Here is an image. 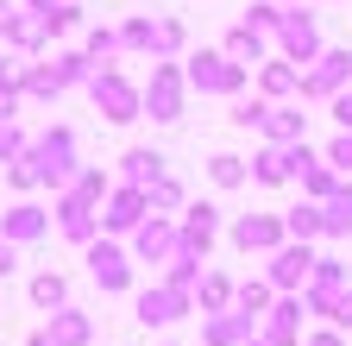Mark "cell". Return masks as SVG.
Returning <instances> with one entry per match:
<instances>
[{
	"mask_svg": "<svg viewBox=\"0 0 352 346\" xmlns=\"http://www.w3.org/2000/svg\"><path fill=\"white\" fill-rule=\"evenodd\" d=\"M120 45H126V51H151V19H145V13L126 19V25H120Z\"/></svg>",
	"mask_w": 352,
	"mask_h": 346,
	"instance_id": "cell-40",
	"label": "cell"
},
{
	"mask_svg": "<svg viewBox=\"0 0 352 346\" xmlns=\"http://www.w3.org/2000/svg\"><path fill=\"white\" fill-rule=\"evenodd\" d=\"M25 145H32V139L19 133V120H13V126H0V170H7V164H13V158H19Z\"/></svg>",
	"mask_w": 352,
	"mask_h": 346,
	"instance_id": "cell-44",
	"label": "cell"
},
{
	"mask_svg": "<svg viewBox=\"0 0 352 346\" xmlns=\"http://www.w3.org/2000/svg\"><path fill=\"white\" fill-rule=\"evenodd\" d=\"M44 233H51V208H44V202H13L7 214H0V239H13V246H38Z\"/></svg>",
	"mask_w": 352,
	"mask_h": 346,
	"instance_id": "cell-17",
	"label": "cell"
},
{
	"mask_svg": "<svg viewBox=\"0 0 352 346\" xmlns=\"http://www.w3.org/2000/svg\"><path fill=\"white\" fill-rule=\"evenodd\" d=\"M201 271H208V258H195V252H183V246H176V258L164 265V283H170V290H189V296H195Z\"/></svg>",
	"mask_w": 352,
	"mask_h": 346,
	"instance_id": "cell-35",
	"label": "cell"
},
{
	"mask_svg": "<svg viewBox=\"0 0 352 346\" xmlns=\"http://www.w3.org/2000/svg\"><path fill=\"white\" fill-rule=\"evenodd\" d=\"M277 7H283V0H277Z\"/></svg>",
	"mask_w": 352,
	"mask_h": 346,
	"instance_id": "cell-54",
	"label": "cell"
},
{
	"mask_svg": "<svg viewBox=\"0 0 352 346\" xmlns=\"http://www.w3.org/2000/svg\"><path fill=\"white\" fill-rule=\"evenodd\" d=\"M76 7H82V0H76Z\"/></svg>",
	"mask_w": 352,
	"mask_h": 346,
	"instance_id": "cell-55",
	"label": "cell"
},
{
	"mask_svg": "<svg viewBox=\"0 0 352 346\" xmlns=\"http://www.w3.org/2000/svg\"><path fill=\"white\" fill-rule=\"evenodd\" d=\"M302 346H346L340 327H315V334H302Z\"/></svg>",
	"mask_w": 352,
	"mask_h": 346,
	"instance_id": "cell-48",
	"label": "cell"
},
{
	"mask_svg": "<svg viewBox=\"0 0 352 346\" xmlns=\"http://www.w3.org/2000/svg\"><path fill=\"white\" fill-rule=\"evenodd\" d=\"M346 290H352L346 258L321 252V258H315V277H308V290H302V309H308V315H321V321H333V309H340V296H346Z\"/></svg>",
	"mask_w": 352,
	"mask_h": 346,
	"instance_id": "cell-8",
	"label": "cell"
},
{
	"mask_svg": "<svg viewBox=\"0 0 352 346\" xmlns=\"http://www.w3.org/2000/svg\"><path fill=\"white\" fill-rule=\"evenodd\" d=\"M227 120L239 126V133H252V126L264 120V95H258V101H233V113H227Z\"/></svg>",
	"mask_w": 352,
	"mask_h": 346,
	"instance_id": "cell-45",
	"label": "cell"
},
{
	"mask_svg": "<svg viewBox=\"0 0 352 346\" xmlns=\"http://www.w3.org/2000/svg\"><path fill=\"white\" fill-rule=\"evenodd\" d=\"M327 113L340 120V133H352V89H340V95L327 101Z\"/></svg>",
	"mask_w": 352,
	"mask_h": 346,
	"instance_id": "cell-46",
	"label": "cell"
},
{
	"mask_svg": "<svg viewBox=\"0 0 352 346\" xmlns=\"http://www.w3.org/2000/svg\"><path fill=\"white\" fill-rule=\"evenodd\" d=\"M220 51H227L239 69H252V63L271 57V32H258V25H245V19H239V25L227 32V45H220Z\"/></svg>",
	"mask_w": 352,
	"mask_h": 346,
	"instance_id": "cell-24",
	"label": "cell"
},
{
	"mask_svg": "<svg viewBox=\"0 0 352 346\" xmlns=\"http://www.w3.org/2000/svg\"><path fill=\"white\" fill-rule=\"evenodd\" d=\"M183 45H189L183 19H151V57H176Z\"/></svg>",
	"mask_w": 352,
	"mask_h": 346,
	"instance_id": "cell-37",
	"label": "cell"
},
{
	"mask_svg": "<svg viewBox=\"0 0 352 346\" xmlns=\"http://www.w3.org/2000/svg\"><path fill=\"white\" fill-rule=\"evenodd\" d=\"M327 327H340V334H352V290L340 296V309H333V321H327Z\"/></svg>",
	"mask_w": 352,
	"mask_h": 346,
	"instance_id": "cell-50",
	"label": "cell"
},
{
	"mask_svg": "<svg viewBox=\"0 0 352 346\" xmlns=\"http://www.w3.org/2000/svg\"><path fill=\"white\" fill-rule=\"evenodd\" d=\"M340 89H352V51H321L302 69V101H333Z\"/></svg>",
	"mask_w": 352,
	"mask_h": 346,
	"instance_id": "cell-12",
	"label": "cell"
},
{
	"mask_svg": "<svg viewBox=\"0 0 352 346\" xmlns=\"http://www.w3.org/2000/svg\"><path fill=\"white\" fill-rule=\"evenodd\" d=\"M82 265H88V277H95L101 290H132V252L120 239H107V233L82 246Z\"/></svg>",
	"mask_w": 352,
	"mask_h": 346,
	"instance_id": "cell-10",
	"label": "cell"
},
{
	"mask_svg": "<svg viewBox=\"0 0 352 346\" xmlns=\"http://www.w3.org/2000/svg\"><path fill=\"white\" fill-rule=\"evenodd\" d=\"M258 95H264V101H296V95H302V69L283 63V57H264V63H258Z\"/></svg>",
	"mask_w": 352,
	"mask_h": 346,
	"instance_id": "cell-21",
	"label": "cell"
},
{
	"mask_svg": "<svg viewBox=\"0 0 352 346\" xmlns=\"http://www.w3.org/2000/svg\"><path fill=\"white\" fill-rule=\"evenodd\" d=\"M271 302H277V290L264 283V277L233 283V309H239V315H252V321H264V315H271Z\"/></svg>",
	"mask_w": 352,
	"mask_h": 346,
	"instance_id": "cell-31",
	"label": "cell"
},
{
	"mask_svg": "<svg viewBox=\"0 0 352 346\" xmlns=\"http://www.w3.org/2000/svg\"><path fill=\"white\" fill-rule=\"evenodd\" d=\"M321 239H352V177H340V189L321 202Z\"/></svg>",
	"mask_w": 352,
	"mask_h": 346,
	"instance_id": "cell-25",
	"label": "cell"
},
{
	"mask_svg": "<svg viewBox=\"0 0 352 346\" xmlns=\"http://www.w3.org/2000/svg\"><path fill=\"white\" fill-rule=\"evenodd\" d=\"M208 183H214V189H245V183H252V164H245L239 151H214V158H208Z\"/></svg>",
	"mask_w": 352,
	"mask_h": 346,
	"instance_id": "cell-27",
	"label": "cell"
},
{
	"mask_svg": "<svg viewBox=\"0 0 352 346\" xmlns=\"http://www.w3.org/2000/svg\"><path fill=\"white\" fill-rule=\"evenodd\" d=\"M32 309H44V315L69 309V277H63V271H38V277H32Z\"/></svg>",
	"mask_w": 352,
	"mask_h": 346,
	"instance_id": "cell-28",
	"label": "cell"
},
{
	"mask_svg": "<svg viewBox=\"0 0 352 346\" xmlns=\"http://www.w3.org/2000/svg\"><path fill=\"white\" fill-rule=\"evenodd\" d=\"M51 69H57L63 89H88V82H95V57H88V51H57Z\"/></svg>",
	"mask_w": 352,
	"mask_h": 346,
	"instance_id": "cell-33",
	"label": "cell"
},
{
	"mask_svg": "<svg viewBox=\"0 0 352 346\" xmlns=\"http://www.w3.org/2000/svg\"><path fill=\"white\" fill-rule=\"evenodd\" d=\"M321 158H327V164L340 170V177H352V133H333V145H327Z\"/></svg>",
	"mask_w": 352,
	"mask_h": 346,
	"instance_id": "cell-43",
	"label": "cell"
},
{
	"mask_svg": "<svg viewBox=\"0 0 352 346\" xmlns=\"http://www.w3.org/2000/svg\"><path fill=\"white\" fill-rule=\"evenodd\" d=\"M283 233L302 239V246H315V239H321V202H296V208H283Z\"/></svg>",
	"mask_w": 352,
	"mask_h": 346,
	"instance_id": "cell-32",
	"label": "cell"
},
{
	"mask_svg": "<svg viewBox=\"0 0 352 346\" xmlns=\"http://www.w3.org/2000/svg\"><path fill=\"white\" fill-rule=\"evenodd\" d=\"M258 327H264V321H252V315H239V309L208 315V321H201V346H245Z\"/></svg>",
	"mask_w": 352,
	"mask_h": 346,
	"instance_id": "cell-22",
	"label": "cell"
},
{
	"mask_svg": "<svg viewBox=\"0 0 352 346\" xmlns=\"http://www.w3.org/2000/svg\"><path fill=\"white\" fill-rule=\"evenodd\" d=\"M277 51H283V63H296V69H308L327 45H321V25H315V13H302V7H283V19H277Z\"/></svg>",
	"mask_w": 352,
	"mask_h": 346,
	"instance_id": "cell-6",
	"label": "cell"
},
{
	"mask_svg": "<svg viewBox=\"0 0 352 346\" xmlns=\"http://www.w3.org/2000/svg\"><path fill=\"white\" fill-rule=\"evenodd\" d=\"M126 252H132V265H170L176 258V214H145L132 227Z\"/></svg>",
	"mask_w": 352,
	"mask_h": 346,
	"instance_id": "cell-9",
	"label": "cell"
},
{
	"mask_svg": "<svg viewBox=\"0 0 352 346\" xmlns=\"http://www.w3.org/2000/svg\"><path fill=\"white\" fill-rule=\"evenodd\" d=\"M145 214H151V195H145V189L113 183V195L101 202V233H107V239H132V227H139Z\"/></svg>",
	"mask_w": 352,
	"mask_h": 346,
	"instance_id": "cell-13",
	"label": "cell"
},
{
	"mask_svg": "<svg viewBox=\"0 0 352 346\" xmlns=\"http://www.w3.org/2000/svg\"><path fill=\"white\" fill-rule=\"evenodd\" d=\"M44 25H51V38H63V32H76V25H82V7H76V0H63L57 13H44Z\"/></svg>",
	"mask_w": 352,
	"mask_h": 346,
	"instance_id": "cell-42",
	"label": "cell"
},
{
	"mask_svg": "<svg viewBox=\"0 0 352 346\" xmlns=\"http://www.w3.org/2000/svg\"><path fill=\"white\" fill-rule=\"evenodd\" d=\"M302 315H308V309H302V296H277L258 334L271 340V346H302Z\"/></svg>",
	"mask_w": 352,
	"mask_h": 346,
	"instance_id": "cell-19",
	"label": "cell"
},
{
	"mask_svg": "<svg viewBox=\"0 0 352 346\" xmlns=\"http://www.w3.org/2000/svg\"><path fill=\"white\" fill-rule=\"evenodd\" d=\"M32 164H38V183L51 189V195H63L69 183H76V170H82V158H76V126H44V133L32 139Z\"/></svg>",
	"mask_w": 352,
	"mask_h": 346,
	"instance_id": "cell-1",
	"label": "cell"
},
{
	"mask_svg": "<svg viewBox=\"0 0 352 346\" xmlns=\"http://www.w3.org/2000/svg\"><path fill=\"white\" fill-rule=\"evenodd\" d=\"M277 19H283L277 0H252V7H245V25H258V32H277Z\"/></svg>",
	"mask_w": 352,
	"mask_h": 346,
	"instance_id": "cell-41",
	"label": "cell"
},
{
	"mask_svg": "<svg viewBox=\"0 0 352 346\" xmlns=\"http://www.w3.org/2000/svg\"><path fill=\"white\" fill-rule=\"evenodd\" d=\"M195 309H201V315H227V309H233V277L201 271V283H195Z\"/></svg>",
	"mask_w": 352,
	"mask_h": 346,
	"instance_id": "cell-30",
	"label": "cell"
},
{
	"mask_svg": "<svg viewBox=\"0 0 352 346\" xmlns=\"http://www.w3.org/2000/svg\"><path fill=\"white\" fill-rule=\"evenodd\" d=\"M145 195H151V214H183V208H189V195H183V183H176V177H157Z\"/></svg>",
	"mask_w": 352,
	"mask_h": 346,
	"instance_id": "cell-38",
	"label": "cell"
},
{
	"mask_svg": "<svg viewBox=\"0 0 352 346\" xmlns=\"http://www.w3.org/2000/svg\"><path fill=\"white\" fill-rule=\"evenodd\" d=\"M164 164H170L164 151H151V145H132V151L120 158V177H113V183H132V189H151L157 177H170Z\"/></svg>",
	"mask_w": 352,
	"mask_h": 346,
	"instance_id": "cell-20",
	"label": "cell"
},
{
	"mask_svg": "<svg viewBox=\"0 0 352 346\" xmlns=\"http://www.w3.org/2000/svg\"><path fill=\"white\" fill-rule=\"evenodd\" d=\"M227 239H233L245 258H271V252H277L289 233H283V214H233Z\"/></svg>",
	"mask_w": 352,
	"mask_h": 346,
	"instance_id": "cell-11",
	"label": "cell"
},
{
	"mask_svg": "<svg viewBox=\"0 0 352 346\" xmlns=\"http://www.w3.org/2000/svg\"><path fill=\"white\" fill-rule=\"evenodd\" d=\"M245 164H252V183H264V189L296 183V170H289V145H258Z\"/></svg>",
	"mask_w": 352,
	"mask_h": 346,
	"instance_id": "cell-23",
	"label": "cell"
},
{
	"mask_svg": "<svg viewBox=\"0 0 352 346\" xmlns=\"http://www.w3.org/2000/svg\"><path fill=\"white\" fill-rule=\"evenodd\" d=\"M51 227H57L69 246H88V239H101V214L63 189V195H51Z\"/></svg>",
	"mask_w": 352,
	"mask_h": 346,
	"instance_id": "cell-16",
	"label": "cell"
},
{
	"mask_svg": "<svg viewBox=\"0 0 352 346\" xmlns=\"http://www.w3.org/2000/svg\"><path fill=\"white\" fill-rule=\"evenodd\" d=\"M13 271H19V246H13V239H0V283H7Z\"/></svg>",
	"mask_w": 352,
	"mask_h": 346,
	"instance_id": "cell-49",
	"label": "cell"
},
{
	"mask_svg": "<svg viewBox=\"0 0 352 346\" xmlns=\"http://www.w3.org/2000/svg\"><path fill=\"white\" fill-rule=\"evenodd\" d=\"M88 101H95V113L107 126H132V120H145V89L132 76L120 69H95V82H88Z\"/></svg>",
	"mask_w": 352,
	"mask_h": 346,
	"instance_id": "cell-2",
	"label": "cell"
},
{
	"mask_svg": "<svg viewBox=\"0 0 352 346\" xmlns=\"http://www.w3.org/2000/svg\"><path fill=\"white\" fill-rule=\"evenodd\" d=\"M258 133H264V145H302V139H308V113H302V101H264Z\"/></svg>",
	"mask_w": 352,
	"mask_h": 346,
	"instance_id": "cell-18",
	"label": "cell"
},
{
	"mask_svg": "<svg viewBox=\"0 0 352 346\" xmlns=\"http://www.w3.org/2000/svg\"><path fill=\"white\" fill-rule=\"evenodd\" d=\"M183 76L195 95H239L252 69H239L227 51H195V57H183Z\"/></svg>",
	"mask_w": 352,
	"mask_h": 346,
	"instance_id": "cell-5",
	"label": "cell"
},
{
	"mask_svg": "<svg viewBox=\"0 0 352 346\" xmlns=\"http://www.w3.org/2000/svg\"><path fill=\"white\" fill-rule=\"evenodd\" d=\"M25 7H32V13H57L63 0H25Z\"/></svg>",
	"mask_w": 352,
	"mask_h": 346,
	"instance_id": "cell-52",
	"label": "cell"
},
{
	"mask_svg": "<svg viewBox=\"0 0 352 346\" xmlns=\"http://www.w3.org/2000/svg\"><path fill=\"white\" fill-rule=\"evenodd\" d=\"M245 346H271V340H264V334H252V340H245Z\"/></svg>",
	"mask_w": 352,
	"mask_h": 346,
	"instance_id": "cell-53",
	"label": "cell"
},
{
	"mask_svg": "<svg viewBox=\"0 0 352 346\" xmlns=\"http://www.w3.org/2000/svg\"><path fill=\"white\" fill-rule=\"evenodd\" d=\"M7 183L19 189V202H25L32 189H44V183H38V164H32V145H25V151H19V158L7 164Z\"/></svg>",
	"mask_w": 352,
	"mask_h": 346,
	"instance_id": "cell-39",
	"label": "cell"
},
{
	"mask_svg": "<svg viewBox=\"0 0 352 346\" xmlns=\"http://www.w3.org/2000/svg\"><path fill=\"white\" fill-rule=\"evenodd\" d=\"M315 246H302V239H283L271 258H264V283H271L277 296H302L308 290V277H315Z\"/></svg>",
	"mask_w": 352,
	"mask_h": 346,
	"instance_id": "cell-4",
	"label": "cell"
},
{
	"mask_svg": "<svg viewBox=\"0 0 352 346\" xmlns=\"http://www.w3.org/2000/svg\"><path fill=\"white\" fill-rule=\"evenodd\" d=\"M183 107H189V76H183V63H176V57H157L151 63V82H145V120L176 126Z\"/></svg>",
	"mask_w": 352,
	"mask_h": 346,
	"instance_id": "cell-3",
	"label": "cell"
},
{
	"mask_svg": "<svg viewBox=\"0 0 352 346\" xmlns=\"http://www.w3.org/2000/svg\"><path fill=\"white\" fill-rule=\"evenodd\" d=\"M220 227H227V221H220V208H214V202H189L183 214H176V246L195 252V258H208L214 239H220Z\"/></svg>",
	"mask_w": 352,
	"mask_h": 346,
	"instance_id": "cell-14",
	"label": "cell"
},
{
	"mask_svg": "<svg viewBox=\"0 0 352 346\" xmlns=\"http://www.w3.org/2000/svg\"><path fill=\"white\" fill-rule=\"evenodd\" d=\"M19 95H25V101H44V107H51V101L63 95V82H57V69H51V63H25V82H19Z\"/></svg>",
	"mask_w": 352,
	"mask_h": 346,
	"instance_id": "cell-34",
	"label": "cell"
},
{
	"mask_svg": "<svg viewBox=\"0 0 352 346\" xmlns=\"http://www.w3.org/2000/svg\"><path fill=\"white\" fill-rule=\"evenodd\" d=\"M69 195H76V202H88V208L101 214V202L113 195V177H107L101 164H82V170H76V183H69Z\"/></svg>",
	"mask_w": 352,
	"mask_h": 346,
	"instance_id": "cell-29",
	"label": "cell"
},
{
	"mask_svg": "<svg viewBox=\"0 0 352 346\" xmlns=\"http://www.w3.org/2000/svg\"><path fill=\"white\" fill-rule=\"evenodd\" d=\"M88 57H95V69H113V57L126 51L120 45V25H95V32H88V45H82Z\"/></svg>",
	"mask_w": 352,
	"mask_h": 346,
	"instance_id": "cell-36",
	"label": "cell"
},
{
	"mask_svg": "<svg viewBox=\"0 0 352 346\" xmlns=\"http://www.w3.org/2000/svg\"><path fill=\"white\" fill-rule=\"evenodd\" d=\"M195 315V296L189 290H170V283H151L132 296V321L139 327H176V321H189Z\"/></svg>",
	"mask_w": 352,
	"mask_h": 346,
	"instance_id": "cell-7",
	"label": "cell"
},
{
	"mask_svg": "<svg viewBox=\"0 0 352 346\" xmlns=\"http://www.w3.org/2000/svg\"><path fill=\"white\" fill-rule=\"evenodd\" d=\"M7 45H13L19 57H32V51H44V45H51V25H44V13H32V7H19V13H13V25H7Z\"/></svg>",
	"mask_w": 352,
	"mask_h": 346,
	"instance_id": "cell-26",
	"label": "cell"
},
{
	"mask_svg": "<svg viewBox=\"0 0 352 346\" xmlns=\"http://www.w3.org/2000/svg\"><path fill=\"white\" fill-rule=\"evenodd\" d=\"M88 340H95V321H88L82 309H57V315H44L25 334V346H88Z\"/></svg>",
	"mask_w": 352,
	"mask_h": 346,
	"instance_id": "cell-15",
	"label": "cell"
},
{
	"mask_svg": "<svg viewBox=\"0 0 352 346\" xmlns=\"http://www.w3.org/2000/svg\"><path fill=\"white\" fill-rule=\"evenodd\" d=\"M19 101H25V95H19V89H7V82H0V126H13V120H19Z\"/></svg>",
	"mask_w": 352,
	"mask_h": 346,
	"instance_id": "cell-47",
	"label": "cell"
},
{
	"mask_svg": "<svg viewBox=\"0 0 352 346\" xmlns=\"http://www.w3.org/2000/svg\"><path fill=\"white\" fill-rule=\"evenodd\" d=\"M13 13H19V7H13V0H0V38H7V25H13Z\"/></svg>",
	"mask_w": 352,
	"mask_h": 346,
	"instance_id": "cell-51",
	"label": "cell"
}]
</instances>
